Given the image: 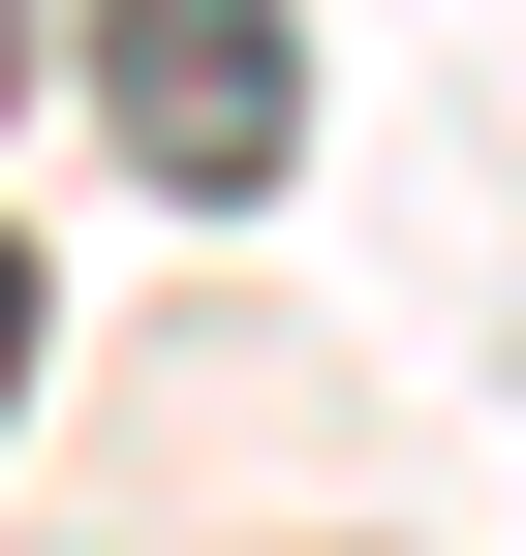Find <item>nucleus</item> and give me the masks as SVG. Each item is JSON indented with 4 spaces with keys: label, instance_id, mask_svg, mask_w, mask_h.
<instances>
[{
    "label": "nucleus",
    "instance_id": "nucleus-1",
    "mask_svg": "<svg viewBox=\"0 0 526 556\" xmlns=\"http://www.w3.org/2000/svg\"><path fill=\"white\" fill-rule=\"evenodd\" d=\"M93 124H124V186L155 217H279V155H310V0H93Z\"/></svg>",
    "mask_w": 526,
    "mask_h": 556
},
{
    "label": "nucleus",
    "instance_id": "nucleus-2",
    "mask_svg": "<svg viewBox=\"0 0 526 556\" xmlns=\"http://www.w3.org/2000/svg\"><path fill=\"white\" fill-rule=\"evenodd\" d=\"M0 433H32V217H0Z\"/></svg>",
    "mask_w": 526,
    "mask_h": 556
},
{
    "label": "nucleus",
    "instance_id": "nucleus-3",
    "mask_svg": "<svg viewBox=\"0 0 526 556\" xmlns=\"http://www.w3.org/2000/svg\"><path fill=\"white\" fill-rule=\"evenodd\" d=\"M32 62H62V0H0V93H32Z\"/></svg>",
    "mask_w": 526,
    "mask_h": 556
}]
</instances>
